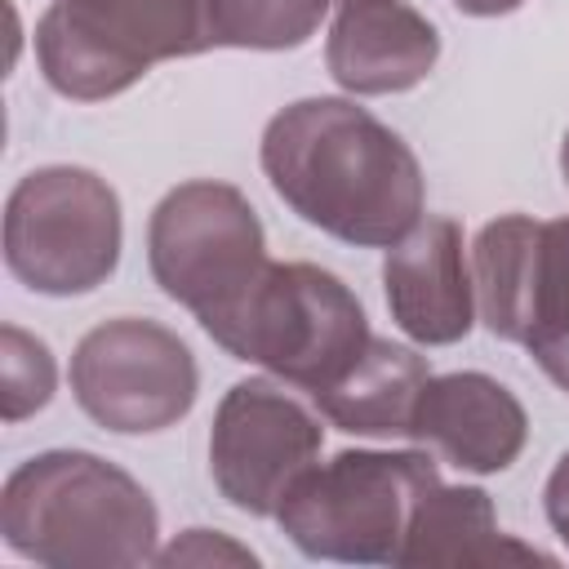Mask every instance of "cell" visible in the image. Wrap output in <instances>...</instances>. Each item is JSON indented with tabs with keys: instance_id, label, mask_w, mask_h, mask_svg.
Masks as SVG:
<instances>
[{
	"instance_id": "5b68a950",
	"label": "cell",
	"mask_w": 569,
	"mask_h": 569,
	"mask_svg": "<svg viewBox=\"0 0 569 569\" xmlns=\"http://www.w3.org/2000/svg\"><path fill=\"white\" fill-rule=\"evenodd\" d=\"M204 49V0H53L36 22L40 71L76 102L116 98L156 62Z\"/></svg>"
},
{
	"instance_id": "8fae6325",
	"label": "cell",
	"mask_w": 569,
	"mask_h": 569,
	"mask_svg": "<svg viewBox=\"0 0 569 569\" xmlns=\"http://www.w3.org/2000/svg\"><path fill=\"white\" fill-rule=\"evenodd\" d=\"M387 311L418 347L462 342L476 325V280L467 267L462 227L445 213H422L382 258Z\"/></svg>"
},
{
	"instance_id": "7c38bea8",
	"label": "cell",
	"mask_w": 569,
	"mask_h": 569,
	"mask_svg": "<svg viewBox=\"0 0 569 569\" xmlns=\"http://www.w3.org/2000/svg\"><path fill=\"white\" fill-rule=\"evenodd\" d=\"M409 440L458 471L493 476L520 458L529 440V418L511 387L489 373H431L413 405Z\"/></svg>"
},
{
	"instance_id": "8992f818",
	"label": "cell",
	"mask_w": 569,
	"mask_h": 569,
	"mask_svg": "<svg viewBox=\"0 0 569 569\" xmlns=\"http://www.w3.org/2000/svg\"><path fill=\"white\" fill-rule=\"evenodd\" d=\"M124 218L107 178L80 164H44L18 178L4 204V267L44 298L107 284L120 262Z\"/></svg>"
},
{
	"instance_id": "ac0fdd59",
	"label": "cell",
	"mask_w": 569,
	"mask_h": 569,
	"mask_svg": "<svg viewBox=\"0 0 569 569\" xmlns=\"http://www.w3.org/2000/svg\"><path fill=\"white\" fill-rule=\"evenodd\" d=\"M156 560L160 565H258V556L249 551V547H240V542H231L227 533H218V529H187L182 538H173L164 551H156Z\"/></svg>"
},
{
	"instance_id": "3957f363",
	"label": "cell",
	"mask_w": 569,
	"mask_h": 569,
	"mask_svg": "<svg viewBox=\"0 0 569 569\" xmlns=\"http://www.w3.org/2000/svg\"><path fill=\"white\" fill-rule=\"evenodd\" d=\"M204 333L236 360L307 396L333 387L369 347L360 298L316 262H267L262 276Z\"/></svg>"
},
{
	"instance_id": "4fadbf2b",
	"label": "cell",
	"mask_w": 569,
	"mask_h": 569,
	"mask_svg": "<svg viewBox=\"0 0 569 569\" xmlns=\"http://www.w3.org/2000/svg\"><path fill=\"white\" fill-rule=\"evenodd\" d=\"M440 62V31L405 0H342L325 40V67L356 98L409 93Z\"/></svg>"
},
{
	"instance_id": "5bb4252c",
	"label": "cell",
	"mask_w": 569,
	"mask_h": 569,
	"mask_svg": "<svg viewBox=\"0 0 569 569\" xmlns=\"http://www.w3.org/2000/svg\"><path fill=\"white\" fill-rule=\"evenodd\" d=\"M396 565H551V556L502 533L485 489L440 480L418 502Z\"/></svg>"
},
{
	"instance_id": "ffe728a7",
	"label": "cell",
	"mask_w": 569,
	"mask_h": 569,
	"mask_svg": "<svg viewBox=\"0 0 569 569\" xmlns=\"http://www.w3.org/2000/svg\"><path fill=\"white\" fill-rule=\"evenodd\" d=\"M449 4L467 18H502V13H516L525 0H449Z\"/></svg>"
},
{
	"instance_id": "6da1fadb",
	"label": "cell",
	"mask_w": 569,
	"mask_h": 569,
	"mask_svg": "<svg viewBox=\"0 0 569 569\" xmlns=\"http://www.w3.org/2000/svg\"><path fill=\"white\" fill-rule=\"evenodd\" d=\"M271 191L311 227L360 249H391L427 204L413 147L351 98L280 107L258 147Z\"/></svg>"
},
{
	"instance_id": "30bf717a",
	"label": "cell",
	"mask_w": 569,
	"mask_h": 569,
	"mask_svg": "<svg viewBox=\"0 0 569 569\" xmlns=\"http://www.w3.org/2000/svg\"><path fill=\"white\" fill-rule=\"evenodd\" d=\"M320 445V418L280 378H244L213 409L209 476L236 511L276 516L289 489L316 467Z\"/></svg>"
},
{
	"instance_id": "44dd1931",
	"label": "cell",
	"mask_w": 569,
	"mask_h": 569,
	"mask_svg": "<svg viewBox=\"0 0 569 569\" xmlns=\"http://www.w3.org/2000/svg\"><path fill=\"white\" fill-rule=\"evenodd\" d=\"M560 178L569 187V129H565V142H560Z\"/></svg>"
},
{
	"instance_id": "e0dca14e",
	"label": "cell",
	"mask_w": 569,
	"mask_h": 569,
	"mask_svg": "<svg viewBox=\"0 0 569 569\" xmlns=\"http://www.w3.org/2000/svg\"><path fill=\"white\" fill-rule=\"evenodd\" d=\"M53 387H58V365L49 347L27 329L4 325L0 329V418L4 422L31 418L53 400Z\"/></svg>"
},
{
	"instance_id": "2e32d148",
	"label": "cell",
	"mask_w": 569,
	"mask_h": 569,
	"mask_svg": "<svg viewBox=\"0 0 569 569\" xmlns=\"http://www.w3.org/2000/svg\"><path fill=\"white\" fill-rule=\"evenodd\" d=\"M329 13V0H204L209 49H298Z\"/></svg>"
},
{
	"instance_id": "ba28073f",
	"label": "cell",
	"mask_w": 569,
	"mask_h": 569,
	"mask_svg": "<svg viewBox=\"0 0 569 569\" xmlns=\"http://www.w3.org/2000/svg\"><path fill=\"white\" fill-rule=\"evenodd\" d=\"M476 311L502 342H520L569 391V218L502 213L471 244Z\"/></svg>"
},
{
	"instance_id": "7a4b0ae2",
	"label": "cell",
	"mask_w": 569,
	"mask_h": 569,
	"mask_svg": "<svg viewBox=\"0 0 569 569\" xmlns=\"http://www.w3.org/2000/svg\"><path fill=\"white\" fill-rule=\"evenodd\" d=\"M0 533L22 560L49 569H111L156 560L160 511L116 462L84 449H49L9 471Z\"/></svg>"
},
{
	"instance_id": "52a82bcc",
	"label": "cell",
	"mask_w": 569,
	"mask_h": 569,
	"mask_svg": "<svg viewBox=\"0 0 569 569\" xmlns=\"http://www.w3.org/2000/svg\"><path fill=\"white\" fill-rule=\"evenodd\" d=\"M147 262L160 293L187 307L204 329L240 302L271 258L258 209L244 200V191L196 178L173 187L151 209Z\"/></svg>"
},
{
	"instance_id": "d6986e66",
	"label": "cell",
	"mask_w": 569,
	"mask_h": 569,
	"mask_svg": "<svg viewBox=\"0 0 569 569\" xmlns=\"http://www.w3.org/2000/svg\"><path fill=\"white\" fill-rule=\"evenodd\" d=\"M542 507H547V520H551L556 538L569 547V449L560 453V462H556V467H551V476H547Z\"/></svg>"
},
{
	"instance_id": "9a60e30c",
	"label": "cell",
	"mask_w": 569,
	"mask_h": 569,
	"mask_svg": "<svg viewBox=\"0 0 569 569\" xmlns=\"http://www.w3.org/2000/svg\"><path fill=\"white\" fill-rule=\"evenodd\" d=\"M427 378L431 369L413 347L391 342V338H369L360 360L333 387L316 391L311 405L347 436H373V440L405 436L409 440L413 405Z\"/></svg>"
},
{
	"instance_id": "9c48e42d",
	"label": "cell",
	"mask_w": 569,
	"mask_h": 569,
	"mask_svg": "<svg viewBox=\"0 0 569 569\" xmlns=\"http://www.w3.org/2000/svg\"><path fill=\"white\" fill-rule=\"evenodd\" d=\"M200 369L191 347L147 316L93 325L71 351L76 405L116 436H156L196 405Z\"/></svg>"
},
{
	"instance_id": "277c9868",
	"label": "cell",
	"mask_w": 569,
	"mask_h": 569,
	"mask_svg": "<svg viewBox=\"0 0 569 569\" xmlns=\"http://www.w3.org/2000/svg\"><path fill=\"white\" fill-rule=\"evenodd\" d=\"M431 485L440 471L427 449H342L289 489L276 520L311 560L396 565Z\"/></svg>"
}]
</instances>
